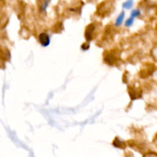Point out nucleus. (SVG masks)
I'll use <instances>...</instances> for the list:
<instances>
[{"label": "nucleus", "instance_id": "20e7f679", "mask_svg": "<svg viewBox=\"0 0 157 157\" xmlns=\"http://www.w3.org/2000/svg\"><path fill=\"white\" fill-rule=\"evenodd\" d=\"M140 15V12L139 10H133L131 12V17L132 18H136V17H138Z\"/></svg>", "mask_w": 157, "mask_h": 157}, {"label": "nucleus", "instance_id": "39448f33", "mask_svg": "<svg viewBox=\"0 0 157 157\" xmlns=\"http://www.w3.org/2000/svg\"><path fill=\"white\" fill-rule=\"evenodd\" d=\"M133 18L130 17L129 19L127 20L125 25H126V26H127V27H130V26H131L132 25H133Z\"/></svg>", "mask_w": 157, "mask_h": 157}, {"label": "nucleus", "instance_id": "7ed1b4c3", "mask_svg": "<svg viewBox=\"0 0 157 157\" xmlns=\"http://www.w3.org/2000/svg\"><path fill=\"white\" fill-rule=\"evenodd\" d=\"M132 5H133V1H127L126 2L124 3L123 6L125 9H130V8H131Z\"/></svg>", "mask_w": 157, "mask_h": 157}, {"label": "nucleus", "instance_id": "f257e3e1", "mask_svg": "<svg viewBox=\"0 0 157 157\" xmlns=\"http://www.w3.org/2000/svg\"><path fill=\"white\" fill-rule=\"evenodd\" d=\"M39 41L43 46H48L50 44V38L45 33H41L39 35Z\"/></svg>", "mask_w": 157, "mask_h": 157}, {"label": "nucleus", "instance_id": "f03ea898", "mask_svg": "<svg viewBox=\"0 0 157 157\" xmlns=\"http://www.w3.org/2000/svg\"><path fill=\"white\" fill-rule=\"evenodd\" d=\"M124 12H121V15H119V16L117 17V18L116 20V25H121V24L123 23V21H124Z\"/></svg>", "mask_w": 157, "mask_h": 157}]
</instances>
